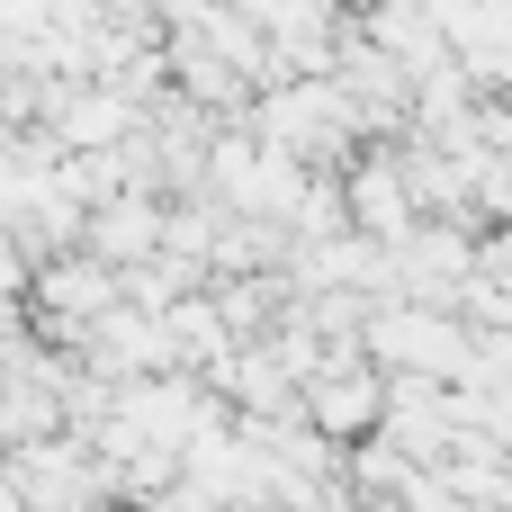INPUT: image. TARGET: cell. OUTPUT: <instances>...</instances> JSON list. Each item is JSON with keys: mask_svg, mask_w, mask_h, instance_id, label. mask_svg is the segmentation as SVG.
<instances>
[{"mask_svg": "<svg viewBox=\"0 0 512 512\" xmlns=\"http://www.w3.org/2000/svg\"><path fill=\"white\" fill-rule=\"evenodd\" d=\"M207 512H261V504H207Z\"/></svg>", "mask_w": 512, "mask_h": 512, "instance_id": "277c9868", "label": "cell"}, {"mask_svg": "<svg viewBox=\"0 0 512 512\" xmlns=\"http://www.w3.org/2000/svg\"><path fill=\"white\" fill-rule=\"evenodd\" d=\"M504 99H512V81H504Z\"/></svg>", "mask_w": 512, "mask_h": 512, "instance_id": "5b68a950", "label": "cell"}, {"mask_svg": "<svg viewBox=\"0 0 512 512\" xmlns=\"http://www.w3.org/2000/svg\"><path fill=\"white\" fill-rule=\"evenodd\" d=\"M441 45H450V63L477 90H504L512 81V0H450L441 9Z\"/></svg>", "mask_w": 512, "mask_h": 512, "instance_id": "7a4b0ae2", "label": "cell"}, {"mask_svg": "<svg viewBox=\"0 0 512 512\" xmlns=\"http://www.w3.org/2000/svg\"><path fill=\"white\" fill-rule=\"evenodd\" d=\"M333 180H342V216H351V234H378V243H396V234L414 225V189H405V171H396V153H387V144L351 153Z\"/></svg>", "mask_w": 512, "mask_h": 512, "instance_id": "6da1fadb", "label": "cell"}, {"mask_svg": "<svg viewBox=\"0 0 512 512\" xmlns=\"http://www.w3.org/2000/svg\"><path fill=\"white\" fill-rule=\"evenodd\" d=\"M162 243V189H108V198H90V216H81V252H99V261H144Z\"/></svg>", "mask_w": 512, "mask_h": 512, "instance_id": "3957f363", "label": "cell"}]
</instances>
